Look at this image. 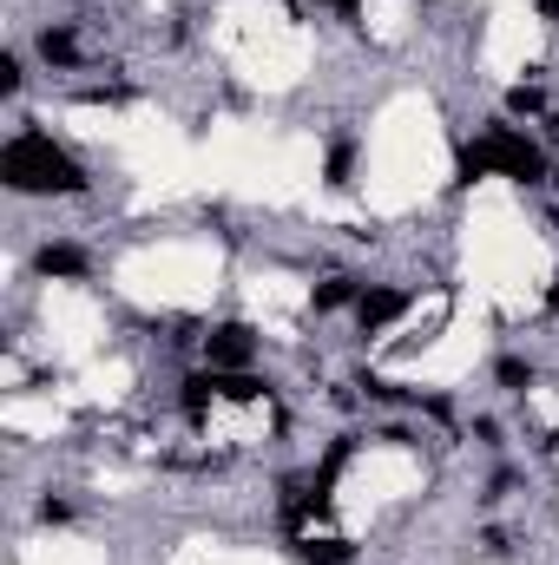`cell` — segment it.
Segmentation results:
<instances>
[{"label":"cell","mask_w":559,"mask_h":565,"mask_svg":"<svg viewBox=\"0 0 559 565\" xmlns=\"http://www.w3.org/2000/svg\"><path fill=\"white\" fill-rule=\"evenodd\" d=\"M507 106H514V113H540V106H547V99H540V93H534V86H514V93H507Z\"/></svg>","instance_id":"9"},{"label":"cell","mask_w":559,"mask_h":565,"mask_svg":"<svg viewBox=\"0 0 559 565\" xmlns=\"http://www.w3.org/2000/svg\"><path fill=\"white\" fill-rule=\"evenodd\" d=\"M211 402H224V395H218V375H191V382H184V415H191V422H204V408H211Z\"/></svg>","instance_id":"6"},{"label":"cell","mask_w":559,"mask_h":565,"mask_svg":"<svg viewBox=\"0 0 559 565\" xmlns=\"http://www.w3.org/2000/svg\"><path fill=\"white\" fill-rule=\"evenodd\" d=\"M329 184H349V145L329 151Z\"/></svg>","instance_id":"10"},{"label":"cell","mask_w":559,"mask_h":565,"mask_svg":"<svg viewBox=\"0 0 559 565\" xmlns=\"http://www.w3.org/2000/svg\"><path fill=\"white\" fill-rule=\"evenodd\" d=\"M0 178H7L13 191H80V184H86L80 164L46 139V132H20V139H7V151H0Z\"/></svg>","instance_id":"1"},{"label":"cell","mask_w":559,"mask_h":565,"mask_svg":"<svg viewBox=\"0 0 559 565\" xmlns=\"http://www.w3.org/2000/svg\"><path fill=\"white\" fill-rule=\"evenodd\" d=\"M362 289H356V277H329L323 289H316V309H342V302H356Z\"/></svg>","instance_id":"8"},{"label":"cell","mask_w":559,"mask_h":565,"mask_svg":"<svg viewBox=\"0 0 559 565\" xmlns=\"http://www.w3.org/2000/svg\"><path fill=\"white\" fill-rule=\"evenodd\" d=\"M33 270H40V277H86V250H73V244H46V250L33 257Z\"/></svg>","instance_id":"5"},{"label":"cell","mask_w":559,"mask_h":565,"mask_svg":"<svg viewBox=\"0 0 559 565\" xmlns=\"http://www.w3.org/2000/svg\"><path fill=\"white\" fill-rule=\"evenodd\" d=\"M553 126H559V119H553Z\"/></svg>","instance_id":"13"},{"label":"cell","mask_w":559,"mask_h":565,"mask_svg":"<svg viewBox=\"0 0 559 565\" xmlns=\"http://www.w3.org/2000/svg\"><path fill=\"white\" fill-rule=\"evenodd\" d=\"M547 302H553V309H559V277H553V289H547Z\"/></svg>","instance_id":"11"},{"label":"cell","mask_w":559,"mask_h":565,"mask_svg":"<svg viewBox=\"0 0 559 565\" xmlns=\"http://www.w3.org/2000/svg\"><path fill=\"white\" fill-rule=\"evenodd\" d=\"M402 309H409V296H402V289H362V296H356V322H362V335L389 329Z\"/></svg>","instance_id":"4"},{"label":"cell","mask_w":559,"mask_h":565,"mask_svg":"<svg viewBox=\"0 0 559 565\" xmlns=\"http://www.w3.org/2000/svg\"><path fill=\"white\" fill-rule=\"evenodd\" d=\"M487 171L534 184V178H547V151L527 139V132H514V126H494L481 145L461 151V184H474V178H487Z\"/></svg>","instance_id":"2"},{"label":"cell","mask_w":559,"mask_h":565,"mask_svg":"<svg viewBox=\"0 0 559 565\" xmlns=\"http://www.w3.org/2000/svg\"><path fill=\"white\" fill-rule=\"evenodd\" d=\"M204 355H211V369H218V375H238V369H251L257 335H251L244 322H218V329L204 335Z\"/></svg>","instance_id":"3"},{"label":"cell","mask_w":559,"mask_h":565,"mask_svg":"<svg viewBox=\"0 0 559 565\" xmlns=\"http://www.w3.org/2000/svg\"><path fill=\"white\" fill-rule=\"evenodd\" d=\"M336 7H356V0H336Z\"/></svg>","instance_id":"12"},{"label":"cell","mask_w":559,"mask_h":565,"mask_svg":"<svg viewBox=\"0 0 559 565\" xmlns=\"http://www.w3.org/2000/svg\"><path fill=\"white\" fill-rule=\"evenodd\" d=\"M40 53H46L53 66H73V60H80V40H73L66 26H46V33H40Z\"/></svg>","instance_id":"7"}]
</instances>
